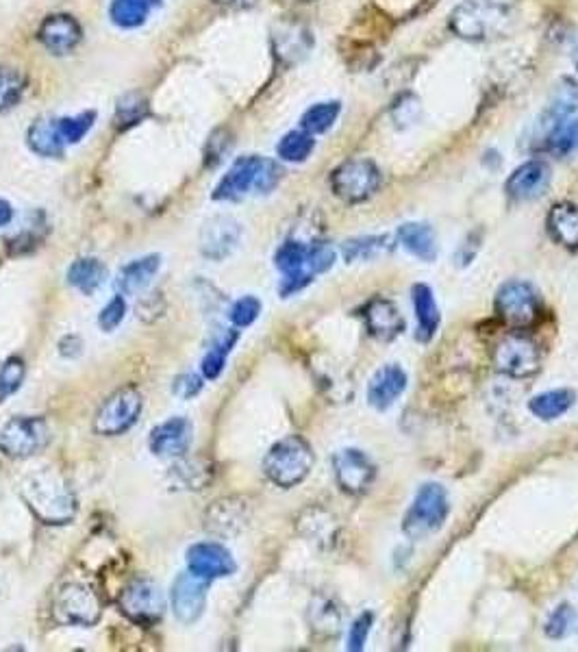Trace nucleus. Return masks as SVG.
<instances>
[{"label": "nucleus", "mask_w": 578, "mask_h": 652, "mask_svg": "<svg viewBox=\"0 0 578 652\" xmlns=\"http://www.w3.org/2000/svg\"><path fill=\"white\" fill-rule=\"evenodd\" d=\"M22 498L44 524H66L77 513L68 481L55 470H40L22 483Z\"/></svg>", "instance_id": "nucleus-1"}, {"label": "nucleus", "mask_w": 578, "mask_h": 652, "mask_svg": "<svg viewBox=\"0 0 578 652\" xmlns=\"http://www.w3.org/2000/svg\"><path fill=\"white\" fill-rule=\"evenodd\" d=\"M283 179V170L276 161L266 157H242L218 183L213 198L216 200H242L248 194H270Z\"/></svg>", "instance_id": "nucleus-2"}, {"label": "nucleus", "mask_w": 578, "mask_h": 652, "mask_svg": "<svg viewBox=\"0 0 578 652\" xmlns=\"http://www.w3.org/2000/svg\"><path fill=\"white\" fill-rule=\"evenodd\" d=\"M313 468V450L298 435H289L276 442L263 459V472L279 487H296L303 483Z\"/></svg>", "instance_id": "nucleus-3"}, {"label": "nucleus", "mask_w": 578, "mask_h": 652, "mask_svg": "<svg viewBox=\"0 0 578 652\" xmlns=\"http://www.w3.org/2000/svg\"><path fill=\"white\" fill-rule=\"evenodd\" d=\"M509 20V11L492 0H466L450 16V29L463 40H489L498 35Z\"/></svg>", "instance_id": "nucleus-4"}, {"label": "nucleus", "mask_w": 578, "mask_h": 652, "mask_svg": "<svg viewBox=\"0 0 578 652\" xmlns=\"http://www.w3.org/2000/svg\"><path fill=\"white\" fill-rule=\"evenodd\" d=\"M496 316L513 331H526L539 322L544 313L542 298L531 283L509 281L496 294Z\"/></svg>", "instance_id": "nucleus-5"}, {"label": "nucleus", "mask_w": 578, "mask_h": 652, "mask_svg": "<svg viewBox=\"0 0 578 652\" xmlns=\"http://www.w3.org/2000/svg\"><path fill=\"white\" fill-rule=\"evenodd\" d=\"M448 494L442 485L426 483L413 498L402 520V531L411 539H426L444 526L448 518Z\"/></svg>", "instance_id": "nucleus-6"}, {"label": "nucleus", "mask_w": 578, "mask_h": 652, "mask_svg": "<svg viewBox=\"0 0 578 652\" xmlns=\"http://www.w3.org/2000/svg\"><path fill=\"white\" fill-rule=\"evenodd\" d=\"M492 361L498 372L511 379H529L542 368V350L533 337L513 331L494 346Z\"/></svg>", "instance_id": "nucleus-7"}, {"label": "nucleus", "mask_w": 578, "mask_h": 652, "mask_svg": "<svg viewBox=\"0 0 578 652\" xmlns=\"http://www.w3.org/2000/svg\"><path fill=\"white\" fill-rule=\"evenodd\" d=\"M50 442V429L44 418L18 416L0 429V453L9 459H29Z\"/></svg>", "instance_id": "nucleus-8"}, {"label": "nucleus", "mask_w": 578, "mask_h": 652, "mask_svg": "<svg viewBox=\"0 0 578 652\" xmlns=\"http://www.w3.org/2000/svg\"><path fill=\"white\" fill-rule=\"evenodd\" d=\"M103 605L92 587L83 583H66L53 598V618L59 624L92 626L100 620Z\"/></svg>", "instance_id": "nucleus-9"}, {"label": "nucleus", "mask_w": 578, "mask_h": 652, "mask_svg": "<svg viewBox=\"0 0 578 652\" xmlns=\"http://www.w3.org/2000/svg\"><path fill=\"white\" fill-rule=\"evenodd\" d=\"M381 185V172L370 159H350L342 163L331 177V187L335 196L346 203H363Z\"/></svg>", "instance_id": "nucleus-10"}, {"label": "nucleus", "mask_w": 578, "mask_h": 652, "mask_svg": "<svg viewBox=\"0 0 578 652\" xmlns=\"http://www.w3.org/2000/svg\"><path fill=\"white\" fill-rule=\"evenodd\" d=\"M142 413V394L135 387H122L111 394L94 418V431L98 435L116 437L127 433Z\"/></svg>", "instance_id": "nucleus-11"}, {"label": "nucleus", "mask_w": 578, "mask_h": 652, "mask_svg": "<svg viewBox=\"0 0 578 652\" xmlns=\"http://www.w3.org/2000/svg\"><path fill=\"white\" fill-rule=\"evenodd\" d=\"M120 609L124 616L137 624H155L166 611V598L157 583L150 579H135L120 594Z\"/></svg>", "instance_id": "nucleus-12"}, {"label": "nucleus", "mask_w": 578, "mask_h": 652, "mask_svg": "<svg viewBox=\"0 0 578 652\" xmlns=\"http://www.w3.org/2000/svg\"><path fill=\"white\" fill-rule=\"evenodd\" d=\"M274 263L283 274L281 296H292L305 287L316 277V270L311 266V246L289 240L285 242L274 255Z\"/></svg>", "instance_id": "nucleus-13"}, {"label": "nucleus", "mask_w": 578, "mask_h": 652, "mask_svg": "<svg viewBox=\"0 0 578 652\" xmlns=\"http://www.w3.org/2000/svg\"><path fill=\"white\" fill-rule=\"evenodd\" d=\"M333 468H335L337 485L350 496H359L363 492H368L376 476L374 463L370 461V457L357 448L339 450L333 459Z\"/></svg>", "instance_id": "nucleus-14"}, {"label": "nucleus", "mask_w": 578, "mask_h": 652, "mask_svg": "<svg viewBox=\"0 0 578 652\" xmlns=\"http://www.w3.org/2000/svg\"><path fill=\"white\" fill-rule=\"evenodd\" d=\"M209 581L185 572L172 585V611L183 624H194L205 613Z\"/></svg>", "instance_id": "nucleus-15"}, {"label": "nucleus", "mask_w": 578, "mask_h": 652, "mask_svg": "<svg viewBox=\"0 0 578 652\" xmlns=\"http://www.w3.org/2000/svg\"><path fill=\"white\" fill-rule=\"evenodd\" d=\"M235 559L222 544L203 542L187 550V570L205 581H216L235 572Z\"/></svg>", "instance_id": "nucleus-16"}, {"label": "nucleus", "mask_w": 578, "mask_h": 652, "mask_svg": "<svg viewBox=\"0 0 578 652\" xmlns=\"http://www.w3.org/2000/svg\"><path fill=\"white\" fill-rule=\"evenodd\" d=\"M240 237L242 227L235 218L213 216L205 222L203 231H200V253L207 259L220 261L233 253L237 244H240Z\"/></svg>", "instance_id": "nucleus-17"}, {"label": "nucleus", "mask_w": 578, "mask_h": 652, "mask_svg": "<svg viewBox=\"0 0 578 652\" xmlns=\"http://www.w3.org/2000/svg\"><path fill=\"white\" fill-rule=\"evenodd\" d=\"M37 40H40L50 53L68 55L81 44L83 29L72 16L55 14V16H48L42 22L40 31H37Z\"/></svg>", "instance_id": "nucleus-18"}, {"label": "nucleus", "mask_w": 578, "mask_h": 652, "mask_svg": "<svg viewBox=\"0 0 578 652\" xmlns=\"http://www.w3.org/2000/svg\"><path fill=\"white\" fill-rule=\"evenodd\" d=\"M550 185V168L548 163L533 159L526 161L522 166L515 170L511 177L507 179V196L518 200V203H524V200H535L542 194H546Z\"/></svg>", "instance_id": "nucleus-19"}, {"label": "nucleus", "mask_w": 578, "mask_h": 652, "mask_svg": "<svg viewBox=\"0 0 578 652\" xmlns=\"http://www.w3.org/2000/svg\"><path fill=\"white\" fill-rule=\"evenodd\" d=\"M150 450L157 457H183L192 444V424L185 418H170L150 433Z\"/></svg>", "instance_id": "nucleus-20"}, {"label": "nucleus", "mask_w": 578, "mask_h": 652, "mask_svg": "<svg viewBox=\"0 0 578 652\" xmlns=\"http://www.w3.org/2000/svg\"><path fill=\"white\" fill-rule=\"evenodd\" d=\"M363 318H366L368 331L374 335L376 340L392 342L396 337L405 331V318H402L400 309L387 298H372L366 311H363Z\"/></svg>", "instance_id": "nucleus-21"}, {"label": "nucleus", "mask_w": 578, "mask_h": 652, "mask_svg": "<svg viewBox=\"0 0 578 652\" xmlns=\"http://www.w3.org/2000/svg\"><path fill=\"white\" fill-rule=\"evenodd\" d=\"M405 390H407L405 370L396 366V363H392V366H383L372 376V381L368 385V403L374 409L385 411L396 403Z\"/></svg>", "instance_id": "nucleus-22"}, {"label": "nucleus", "mask_w": 578, "mask_h": 652, "mask_svg": "<svg viewBox=\"0 0 578 652\" xmlns=\"http://www.w3.org/2000/svg\"><path fill=\"white\" fill-rule=\"evenodd\" d=\"M159 268H161L159 255H146L142 259H135V261L127 263V266L118 272V279H116L118 292L124 296L142 294L157 277Z\"/></svg>", "instance_id": "nucleus-23"}, {"label": "nucleus", "mask_w": 578, "mask_h": 652, "mask_svg": "<svg viewBox=\"0 0 578 652\" xmlns=\"http://www.w3.org/2000/svg\"><path fill=\"white\" fill-rule=\"evenodd\" d=\"M548 233L563 248L578 250V205L559 203L548 213Z\"/></svg>", "instance_id": "nucleus-24"}, {"label": "nucleus", "mask_w": 578, "mask_h": 652, "mask_svg": "<svg viewBox=\"0 0 578 652\" xmlns=\"http://www.w3.org/2000/svg\"><path fill=\"white\" fill-rule=\"evenodd\" d=\"M244 503L235 498H226L213 503L205 516V529L218 535L237 533L244 526Z\"/></svg>", "instance_id": "nucleus-25"}, {"label": "nucleus", "mask_w": 578, "mask_h": 652, "mask_svg": "<svg viewBox=\"0 0 578 652\" xmlns=\"http://www.w3.org/2000/svg\"><path fill=\"white\" fill-rule=\"evenodd\" d=\"M29 146L40 157H61L64 155L66 142L59 133V120L40 118L29 129Z\"/></svg>", "instance_id": "nucleus-26"}, {"label": "nucleus", "mask_w": 578, "mask_h": 652, "mask_svg": "<svg viewBox=\"0 0 578 652\" xmlns=\"http://www.w3.org/2000/svg\"><path fill=\"white\" fill-rule=\"evenodd\" d=\"M413 307H416V318H418V340L420 342L433 340V335L439 329V322H442V316H439V307L435 303V296L429 285L418 283L413 287Z\"/></svg>", "instance_id": "nucleus-27"}, {"label": "nucleus", "mask_w": 578, "mask_h": 652, "mask_svg": "<svg viewBox=\"0 0 578 652\" xmlns=\"http://www.w3.org/2000/svg\"><path fill=\"white\" fill-rule=\"evenodd\" d=\"M398 242L405 246L413 257L422 261H433L437 257L435 233L429 224L407 222L398 229Z\"/></svg>", "instance_id": "nucleus-28"}, {"label": "nucleus", "mask_w": 578, "mask_h": 652, "mask_svg": "<svg viewBox=\"0 0 578 652\" xmlns=\"http://www.w3.org/2000/svg\"><path fill=\"white\" fill-rule=\"evenodd\" d=\"M107 279V268L103 266V261H98L94 257H83L77 259L68 270V283L72 287H77L79 292L85 296L94 294L100 285Z\"/></svg>", "instance_id": "nucleus-29"}, {"label": "nucleus", "mask_w": 578, "mask_h": 652, "mask_svg": "<svg viewBox=\"0 0 578 652\" xmlns=\"http://www.w3.org/2000/svg\"><path fill=\"white\" fill-rule=\"evenodd\" d=\"M574 403H576V394L572 390H550L535 396L529 403V409L535 418L548 422V420L561 418L563 413H568Z\"/></svg>", "instance_id": "nucleus-30"}, {"label": "nucleus", "mask_w": 578, "mask_h": 652, "mask_svg": "<svg viewBox=\"0 0 578 652\" xmlns=\"http://www.w3.org/2000/svg\"><path fill=\"white\" fill-rule=\"evenodd\" d=\"M237 340H240V333L233 331V329L222 331L216 337V340H213L211 348L207 350V355L203 357V363H200V370H203L205 379H209V381L218 379V376L224 370V366H226V357H229V353L233 350V346L237 344Z\"/></svg>", "instance_id": "nucleus-31"}, {"label": "nucleus", "mask_w": 578, "mask_h": 652, "mask_svg": "<svg viewBox=\"0 0 578 652\" xmlns=\"http://www.w3.org/2000/svg\"><path fill=\"white\" fill-rule=\"evenodd\" d=\"M155 5H159V0H113L109 16L118 27L135 29L142 27Z\"/></svg>", "instance_id": "nucleus-32"}, {"label": "nucleus", "mask_w": 578, "mask_h": 652, "mask_svg": "<svg viewBox=\"0 0 578 652\" xmlns=\"http://www.w3.org/2000/svg\"><path fill=\"white\" fill-rule=\"evenodd\" d=\"M574 111H578V83L572 79H563L550 98L546 118L555 127V124L568 120Z\"/></svg>", "instance_id": "nucleus-33"}, {"label": "nucleus", "mask_w": 578, "mask_h": 652, "mask_svg": "<svg viewBox=\"0 0 578 652\" xmlns=\"http://www.w3.org/2000/svg\"><path fill=\"white\" fill-rule=\"evenodd\" d=\"M339 111H342V105L335 103V100L313 105L305 111L303 118H300V127H303V131H307L311 135L329 131L335 124V120L339 118Z\"/></svg>", "instance_id": "nucleus-34"}, {"label": "nucleus", "mask_w": 578, "mask_h": 652, "mask_svg": "<svg viewBox=\"0 0 578 652\" xmlns=\"http://www.w3.org/2000/svg\"><path fill=\"white\" fill-rule=\"evenodd\" d=\"M313 148H316V140H313V135L300 129V131H289L287 135H283V140L279 142L276 153H279V157L283 161L300 163L313 153Z\"/></svg>", "instance_id": "nucleus-35"}, {"label": "nucleus", "mask_w": 578, "mask_h": 652, "mask_svg": "<svg viewBox=\"0 0 578 652\" xmlns=\"http://www.w3.org/2000/svg\"><path fill=\"white\" fill-rule=\"evenodd\" d=\"M24 87H27V77L18 68L0 66V114L20 103Z\"/></svg>", "instance_id": "nucleus-36"}, {"label": "nucleus", "mask_w": 578, "mask_h": 652, "mask_svg": "<svg viewBox=\"0 0 578 652\" xmlns=\"http://www.w3.org/2000/svg\"><path fill=\"white\" fill-rule=\"evenodd\" d=\"M578 146V120H563L550 129L546 137V150L557 157L570 155Z\"/></svg>", "instance_id": "nucleus-37"}, {"label": "nucleus", "mask_w": 578, "mask_h": 652, "mask_svg": "<svg viewBox=\"0 0 578 652\" xmlns=\"http://www.w3.org/2000/svg\"><path fill=\"white\" fill-rule=\"evenodd\" d=\"M274 44H276V53L283 57H292L296 61L300 55L307 53L311 42L303 29L287 27L283 29V33L274 35Z\"/></svg>", "instance_id": "nucleus-38"}, {"label": "nucleus", "mask_w": 578, "mask_h": 652, "mask_svg": "<svg viewBox=\"0 0 578 652\" xmlns=\"http://www.w3.org/2000/svg\"><path fill=\"white\" fill-rule=\"evenodd\" d=\"M24 374H27V368L20 357H11L0 366V403L20 390Z\"/></svg>", "instance_id": "nucleus-39"}, {"label": "nucleus", "mask_w": 578, "mask_h": 652, "mask_svg": "<svg viewBox=\"0 0 578 652\" xmlns=\"http://www.w3.org/2000/svg\"><path fill=\"white\" fill-rule=\"evenodd\" d=\"M389 248V237H361V240H350L344 246V257L348 261H357V259H370L376 257L383 250Z\"/></svg>", "instance_id": "nucleus-40"}, {"label": "nucleus", "mask_w": 578, "mask_h": 652, "mask_svg": "<svg viewBox=\"0 0 578 652\" xmlns=\"http://www.w3.org/2000/svg\"><path fill=\"white\" fill-rule=\"evenodd\" d=\"M94 122H96L94 111H85V114L72 116V118H61L59 120V133H61V137H64L66 144H77V142L83 140L87 133H90V129L94 127Z\"/></svg>", "instance_id": "nucleus-41"}, {"label": "nucleus", "mask_w": 578, "mask_h": 652, "mask_svg": "<svg viewBox=\"0 0 578 652\" xmlns=\"http://www.w3.org/2000/svg\"><path fill=\"white\" fill-rule=\"evenodd\" d=\"M146 114H148V103L144 100V96L129 94L118 103L116 120L118 124H122V127H131V124H137Z\"/></svg>", "instance_id": "nucleus-42"}, {"label": "nucleus", "mask_w": 578, "mask_h": 652, "mask_svg": "<svg viewBox=\"0 0 578 652\" xmlns=\"http://www.w3.org/2000/svg\"><path fill=\"white\" fill-rule=\"evenodd\" d=\"M259 313H261V300L255 296H244L231 307L229 320L237 326V329H246V326H250L259 318Z\"/></svg>", "instance_id": "nucleus-43"}, {"label": "nucleus", "mask_w": 578, "mask_h": 652, "mask_svg": "<svg viewBox=\"0 0 578 652\" xmlns=\"http://www.w3.org/2000/svg\"><path fill=\"white\" fill-rule=\"evenodd\" d=\"M124 316H127V303H124L122 296H116L109 300V303L103 307V311H100L98 326L105 333H113L122 324Z\"/></svg>", "instance_id": "nucleus-44"}, {"label": "nucleus", "mask_w": 578, "mask_h": 652, "mask_svg": "<svg viewBox=\"0 0 578 652\" xmlns=\"http://www.w3.org/2000/svg\"><path fill=\"white\" fill-rule=\"evenodd\" d=\"M574 622V611L570 605H561L555 611H552V616L548 618L546 624V633L552 639H561L563 635H568L570 626Z\"/></svg>", "instance_id": "nucleus-45"}, {"label": "nucleus", "mask_w": 578, "mask_h": 652, "mask_svg": "<svg viewBox=\"0 0 578 652\" xmlns=\"http://www.w3.org/2000/svg\"><path fill=\"white\" fill-rule=\"evenodd\" d=\"M372 620H374V616L366 611L353 622V626H350V633H348V650L361 652L363 648H366L368 635L372 629Z\"/></svg>", "instance_id": "nucleus-46"}, {"label": "nucleus", "mask_w": 578, "mask_h": 652, "mask_svg": "<svg viewBox=\"0 0 578 652\" xmlns=\"http://www.w3.org/2000/svg\"><path fill=\"white\" fill-rule=\"evenodd\" d=\"M200 390H203V379H200L198 374H192V372L181 374L179 379L174 381V385H172V392L177 394L179 398H183V400H190V398L198 396Z\"/></svg>", "instance_id": "nucleus-47"}, {"label": "nucleus", "mask_w": 578, "mask_h": 652, "mask_svg": "<svg viewBox=\"0 0 578 652\" xmlns=\"http://www.w3.org/2000/svg\"><path fill=\"white\" fill-rule=\"evenodd\" d=\"M231 140L226 137V131H216L211 135V140L207 142V150H205V159L209 166H216V163L222 159V155L229 150Z\"/></svg>", "instance_id": "nucleus-48"}, {"label": "nucleus", "mask_w": 578, "mask_h": 652, "mask_svg": "<svg viewBox=\"0 0 578 652\" xmlns=\"http://www.w3.org/2000/svg\"><path fill=\"white\" fill-rule=\"evenodd\" d=\"M418 111H420V103L418 98H409V107H402V103L398 100L396 107H394V118L396 122H413L418 118Z\"/></svg>", "instance_id": "nucleus-49"}, {"label": "nucleus", "mask_w": 578, "mask_h": 652, "mask_svg": "<svg viewBox=\"0 0 578 652\" xmlns=\"http://www.w3.org/2000/svg\"><path fill=\"white\" fill-rule=\"evenodd\" d=\"M218 5H224V7H231V9H250V7H255L259 0H216Z\"/></svg>", "instance_id": "nucleus-50"}, {"label": "nucleus", "mask_w": 578, "mask_h": 652, "mask_svg": "<svg viewBox=\"0 0 578 652\" xmlns=\"http://www.w3.org/2000/svg\"><path fill=\"white\" fill-rule=\"evenodd\" d=\"M11 220H14V209H11L7 200L0 198V227H7Z\"/></svg>", "instance_id": "nucleus-51"}, {"label": "nucleus", "mask_w": 578, "mask_h": 652, "mask_svg": "<svg viewBox=\"0 0 578 652\" xmlns=\"http://www.w3.org/2000/svg\"><path fill=\"white\" fill-rule=\"evenodd\" d=\"M574 64H576V68H578V46H576V53H574Z\"/></svg>", "instance_id": "nucleus-52"}]
</instances>
